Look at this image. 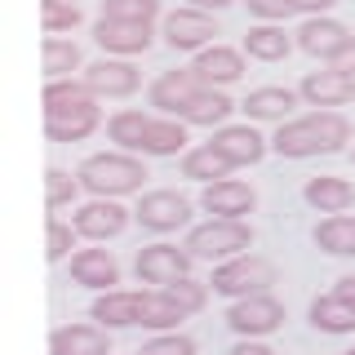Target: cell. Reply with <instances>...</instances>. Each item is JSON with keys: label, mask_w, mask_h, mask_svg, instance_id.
Returning a JSON list of instances; mask_svg holds the SVG:
<instances>
[{"label": "cell", "mask_w": 355, "mask_h": 355, "mask_svg": "<svg viewBox=\"0 0 355 355\" xmlns=\"http://www.w3.org/2000/svg\"><path fill=\"white\" fill-rule=\"evenodd\" d=\"M351 142V120L342 111H306L275 129L271 151L284 160H311V155H333Z\"/></svg>", "instance_id": "cell-1"}, {"label": "cell", "mask_w": 355, "mask_h": 355, "mask_svg": "<svg viewBox=\"0 0 355 355\" xmlns=\"http://www.w3.org/2000/svg\"><path fill=\"white\" fill-rule=\"evenodd\" d=\"M85 191L103 196V200H120V196H138L142 182H147V164L142 155L133 151H98V155H85L80 169H76Z\"/></svg>", "instance_id": "cell-2"}, {"label": "cell", "mask_w": 355, "mask_h": 355, "mask_svg": "<svg viewBox=\"0 0 355 355\" xmlns=\"http://www.w3.org/2000/svg\"><path fill=\"white\" fill-rule=\"evenodd\" d=\"M253 249V227L249 218H209L187 231V253L205 262H227Z\"/></svg>", "instance_id": "cell-3"}, {"label": "cell", "mask_w": 355, "mask_h": 355, "mask_svg": "<svg viewBox=\"0 0 355 355\" xmlns=\"http://www.w3.org/2000/svg\"><path fill=\"white\" fill-rule=\"evenodd\" d=\"M275 284V262L262 258V253H240V258H227L214 266L209 275V288L218 297H253V293H271Z\"/></svg>", "instance_id": "cell-4"}, {"label": "cell", "mask_w": 355, "mask_h": 355, "mask_svg": "<svg viewBox=\"0 0 355 355\" xmlns=\"http://www.w3.org/2000/svg\"><path fill=\"white\" fill-rule=\"evenodd\" d=\"M284 324V302L275 293H253V297H236L227 306V329L240 338H266Z\"/></svg>", "instance_id": "cell-5"}, {"label": "cell", "mask_w": 355, "mask_h": 355, "mask_svg": "<svg viewBox=\"0 0 355 355\" xmlns=\"http://www.w3.org/2000/svg\"><path fill=\"white\" fill-rule=\"evenodd\" d=\"M191 253H187V244H142L138 258H133V271H138L142 284L151 288H164L173 280H182V275H191Z\"/></svg>", "instance_id": "cell-6"}, {"label": "cell", "mask_w": 355, "mask_h": 355, "mask_svg": "<svg viewBox=\"0 0 355 355\" xmlns=\"http://www.w3.org/2000/svg\"><path fill=\"white\" fill-rule=\"evenodd\" d=\"M218 22L214 14H205V9H191V5H182V9H173V14H164V44L178 53H200V49H209V44H218Z\"/></svg>", "instance_id": "cell-7"}, {"label": "cell", "mask_w": 355, "mask_h": 355, "mask_svg": "<svg viewBox=\"0 0 355 355\" xmlns=\"http://www.w3.org/2000/svg\"><path fill=\"white\" fill-rule=\"evenodd\" d=\"M142 315H147V288H111L89 306V320L103 329H142Z\"/></svg>", "instance_id": "cell-8"}, {"label": "cell", "mask_w": 355, "mask_h": 355, "mask_svg": "<svg viewBox=\"0 0 355 355\" xmlns=\"http://www.w3.org/2000/svg\"><path fill=\"white\" fill-rule=\"evenodd\" d=\"M129 209L120 205V200H103V196H94L89 205L76 209V218H71V227L80 231V240H94V244H103V240H116L120 231L129 227Z\"/></svg>", "instance_id": "cell-9"}, {"label": "cell", "mask_w": 355, "mask_h": 355, "mask_svg": "<svg viewBox=\"0 0 355 355\" xmlns=\"http://www.w3.org/2000/svg\"><path fill=\"white\" fill-rule=\"evenodd\" d=\"M133 218L147 231H155V236H169V231L191 222V200L178 191H147L138 200V209H133Z\"/></svg>", "instance_id": "cell-10"}, {"label": "cell", "mask_w": 355, "mask_h": 355, "mask_svg": "<svg viewBox=\"0 0 355 355\" xmlns=\"http://www.w3.org/2000/svg\"><path fill=\"white\" fill-rule=\"evenodd\" d=\"M209 147H214L218 155H227L231 169H244V164H258L266 151H271V142L262 138L258 129L244 120V125H222L214 129V138H209Z\"/></svg>", "instance_id": "cell-11"}, {"label": "cell", "mask_w": 355, "mask_h": 355, "mask_svg": "<svg viewBox=\"0 0 355 355\" xmlns=\"http://www.w3.org/2000/svg\"><path fill=\"white\" fill-rule=\"evenodd\" d=\"M200 209L209 218H249L258 209V191L240 178H222V182H209L200 191Z\"/></svg>", "instance_id": "cell-12"}, {"label": "cell", "mask_w": 355, "mask_h": 355, "mask_svg": "<svg viewBox=\"0 0 355 355\" xmlns=\"http://www.w3.org/2000/svg\"><path fill=\"white\" fill-rule=\"evenodd\" d=\"M80 80L94 89L98 98H129V94H138L142 76H138V67L129 58H98V62L85 67Z\"/></svg>", "instance_id": "cell-13"}, {"label": "cell", "mask_w": 355, "mask_h": 355, "mask_svg": "<svg viewBox=\"0 0 355 355\" xmlns=\"http://www.w3.org/2000/svg\"><path fill=\"white\" fill-rule=\"evenodd\" d=\"M196 80L200 85H214V89H227L236 85L244 71H249V62H244V49H231V44H209V49L196 53L191 62Z\"/></svg>", "instance_id": "cell-14"}, {"label": "cell", "mask_w": 355, "mask_h": 355, "mask_svg": "<svg viewBox=\"0 0 355 355\" xmlns=\"http://www.w3.org/2000/svg\"><path fill=\"white\" fill-rule=\"evenodd\" d=\"M94 40L103 44L107 53H116V58H133V53H147L155 31L151 22H116V18H98L94 22Z\"/></svg>", "instance_id": "cell-15"}, {"label": "cell", "mask_w": 355, "mask_h": 355, "mask_svg": "<svg viewBox=\"0 0 355 355\" xmlns=\"http://www.w3.org/2000/svg\"><path fill=\"white\" fill-rule=\"evenodd\" d=\"M297 94H302V103L315 107V111H338V107L355 103V80L342 76V71H333V67H324V71H311L306 80L297 85Z\"/></svg>", "instance_id": "cell-16"}, {"label": "cell", "mask_w": 355, "mask_h": 355, "mask_svg": "<svg viewBox=\"0 0 355 355\" xmlns=\"http://www.w3.org/2000/svg\"><path fill=\"white\" fill-rule=\"evenodd\" d=\"M231 111H240V103H231V98L222 94V89H214V85H200L196 94L178 107L173 120H182V125H200V129H222L231 120Z\"/></svg>", "instance_id": "cell-17"}, {"label": "cell", "mask_w": 355, "mask_h": 355, "mask_svg": "<svg viewBox=\"0 0 355 355\" xmlns=\"http://www.w3.org/2000/svg\"><path fill=\"white\" fill-rule=\"evenodd\" d=\"M351 40V31L342 27L338 18H329V14H320V18H306L302 27H297V49L311 53V58H320V62H333L338 58V49Z\"/></svg>", "instance_id": "cell-18"}, {"label": "cell", "mask_w": 355, "mask_h": 355, "mask_svg": "<svg viewBox=\"0 0 355 355\" xmlns=\"http://www.w3.org/2000/svg\"><path fill=\"white\" fill-rule=\"evenodd\" d=\"M71 280L94 293H111L120 284V262L111 258V249H76L71 253Z\"/></svg>", "instance_id": "cell-19"}, {"label": "cell", "mask_w": 355, "mask_h": 355, "mask_svg": "<svg viewBox=\"0 0 355 355\" xmlns=\"http://www.w3.org/2000/svg\"><path fill=\"white\" fill-rule=\"evenodd\" d=\"M49 355H111V333L103 324H62L49 333Z\"/></svg>", "instance_id": "cell-20"}, {"label": "cell", "mask_w": 355, "mask_h": 355, "mask_svg": "<svg viewBox=\"0 0 355 355\" xmlns=\"http://www.w3.org/2000/svg\"><path fill=\"white\" fill-rule=\"evenodd\" d=\"M302 103V94L297 89H284V85H262V89H249L244 94V103H240V111L249 120H284L293 116V107Z\"/></svg>", "instance_id": "cell-21"}, {"label": "cell", "mask_w": 355, "mask_h": 355, "mask_svg": "<svg viewBox=\"0 0 355 355\" xmlns=\"http://www.w3.org/2000/svg\"><path fill=\"white\" fill-rule=\"evenodd\" d=\"M98 125H103V107H98V103L44 116V133H49V142H85Z\"/></svg>", "instance_id": "cell-22"}, {"label": "cell", "mask_w": 355, "mask_h": 355, "mask_svg": "<svg viewBox=\"0 0 355 355\" xmlns=\"http://www.w3.org/2000/svg\"><path fill=\"white\" fill-rule=\"evenodd\" d=\"M200 89V80H196V71L191 67H178V71H160L151 80V89H147V98H151V107L160 111V116H178V107L187 103V98H191Z\"/></svg>", "instance_id": "cell-23"}, {"label": "cell", "mask_w": 355, "mask_h": 355, "mask_svg": "<svg viewBox=\"0 0 355 355\" xmlns=\"http://www.w3.org/2000/svg\"><path fill=\"white\" fill-rule=\"evenodd\" d=\"M302 200L315 214H347V209L355 205V187L347 182V178H306V187H302Z\"/></svg>", "instance_id": "cell-24"}, {"label": "cell", "mask_w": 355, "mask_h": 355, "mask_svg": "<svg viewBox=\"0 0 355 355\" xmlns=\"http://www.w3.org/2000/svg\"><path fill=\"white\" fill-rule=\"evenodd\" d=\"M293 36L280 27V22H258V27H249V36H244V53L258 62H284L288 53H293Z\"/></svg>", "instance_id": "cell-25"}, {"label": "cell", "mask_w": 355, "mask_h": 355, "mask_svg": "<svg viewBox=\"0 0 355 355\" xmlns=\"http://www.w3.org/2000/svg\"><path fill=\"white\" fill-rule=\"evenodd\" d=\"M187 129L191 125H182V120H173V116H151V125H147V138H142V151L138 155H178V151H191L187 147Z\"/></svg>", "instance_id": "cell-26"}, {"label": "cell", "mask_w": 355, "mask_h": 355, "mask_svg": "<svg viewBox=\"0 0 355 355\" xmlns=\"http://www.w3.org/2000/svg\"><path fill=\"white\" fill-rule=\"evenodd\" d=\"M311 240H315V249L333 253V258H355V218L351 214H333L324 222H315Z\"/></svg>", "instance_id": "cell-27"}, {"label": "cell", "mask_w": 355, "mask_h": 355, "mask_svg": "<svg viewBox=\"0 0 355 355\" xmlns=\"http://www.w3.org/2000/svg\"><path fill=\"white\" fill-rule=\"evenodd\" d=\"M147 125H151L147 111L125 107V111H116V116L107 120V138L116 142V151H133V155H138L142 151V138H147Z\"/></svg>", "instance_id": "cell-28"}, {"label": "cell", "mask_w": 355, "mask_h": 355, "mask_svg": "<svg viewBox=\"0 0 355 355\" xmlns=\"http://www.w3.org/2000/svg\"><path fill=\"white\" fill-rule=\"evenodd\" d=\"M311 324L320 333H333V338H342V333H355V306L342 302L338 293H324L311 302Z\"/></svg>", "instance_id": "cell-29"}, {"label": "cell", "mask_w": 355, "mask_h": 355, "mask_svg": "<svg viewBox=\"0 0 355 355\" xmlns=\"http://www.w3.org/2000/svg\"><path fill=\"white\" fill-rule=\"evenodd\" d=\"M182 178H191V182H222V178H231V160L227 155H218L214 147H191L182 151Z\"/></svg>", "instance_id": "cell-30"}, {"label": "cell", "mask_w": 355, "mask_h": 355, "mask_svg": "<svg viewBox=\"0 0 355 355\" xmlns=\"http://www.w3.org/2000/svg\"><path fill=\"white\" fill-rule=\"evenodd\" d=\"M40 58H44V76H49V80H67V76L80 67V44L67 40V36H44Z\"/></svg>", "instance_id": "cell-31"}, {"label": "cell", "mask_w": 355, "mask_h": 355, "mask_svg": "<svg viewBox=\"0 0 355 355\" xmlns=\"http://www.w3.org/2000/svg\"><path fill=\"white\" fill-rule=\"evenodd\" d=\"M98 103V94L89 89L85 80H49L44 85V116H53V111H71V107H89Z\"/></svg>", "instance_id": "cell-32"}, {"label": "cell", "mask_w": 355, "mask_h": 355, "mask_svg": "<svg viewBox=\"0 0 355 355\" xmlns=\"http://www.w3.org/2000/svg\"><path fill=\"white\" fill-rule=\"evenodd\" d=\"M85 22L80 5L76 0H40V27L44 36H62V31H76Z\"/></svg>", "instance_id": "cell-33"}, {"label": "cell", "mask_w": 355, "mask_h": 355, "mask_svg": "<svg viewBox=\"0 0 355 355\" xmlns=\"http://www.w3.org/2000/svg\"><path fill=\"white\" fill-rule=\"evenodd\" d=\"M76 196H80V178H76V173H67V169H49V173H44V205H49V209L76 205Z\"/></svg>", "instance_id": "cell-34"}, {"label": "cell", "mask_w": 355, "mask_h": 355, "mask_svg": "<svg viewBox=\"0 0 355 355\" xmlns=\"http://www.w3.org/2000/svg\"><path fill=\"white\" fill-rule=\"evenodd\" d=\"M164 293H169L173 302L187 311V315H200V311L209 306V293H214V288H209V284H200V280H191V275H182V280L164 284Z\"/></svg>", "instance_id": "cell-35"}, {"label": "cell", "mask_w": 355, "mask_h": 355, "mask_svg": "<svg viewBox=\"0 0 355 355\" xmlns=\"http://www.w3.org/2000/svg\"><path fill=\"white\" fill-rule=\"evenodd\" d=\"M76 236H80V231H76L71 222L49 218V227H44V258H49V262H67L71 249H76Z\"/></svg>", "instance_id": "cell-36"}, {"label": "cell", "mask_w": 355, "mask_h": 355, "mask_svg": "<svg viewBox=\"0 0 355 355\" xmlns=\"http://www.w3.org/2000/svg\"><path fill=\"white\" fill-rule=\"evenodd\" d=\"M160 0H103V18L116 22H155Z\"/></svg>", "instance_id": "cell-37"}, {"label": "cell", "mask_w": 355, "mask_h": 355, "mask_svg": "<svg viewBox=\"0 0 355 355\" xmlns=\"http://www.w3.org/2000/svg\"><path fill=\"white\" fill-rule=\"evenodd\" d=\"M138 355H200L196 347V338H187V333H155V338L142 342V351Z\"/></svg>", "instance_id": "cell-38"}, {"label": "cell", "mask_w": 355, "mask_h": 355, "mask_svg": "<svg viewBox=\"0 0 355 355\" xmlns=\"http://www.w3.org/2000/svg\"><path fill=\"white\" fill-rule=\"evenodd\" d=\"M244 5H249V14L262 18V22H284L288 14H297L293 0H244Z\"/></svg>", "instance_id": "cell-39"}, {"label": "cell", "mask_w": 355, "mask_h": 355, "mask_svg": "<svg viewBox=\"0 0 355 355\" xmlns=\"http://www.w3.org/2000/svg\"><path fill=\"white\" fill-rule=\"evenodd\" d=\"M329 67H333V71H342V76H351V80H355V36H351L347 44H342V49H338V58H333Z\"/></svg>", "instance_id": "cell-40"}, {"label": "cell", "mask_w": 355, "mask_h": 355, "mask_svg": "<svg viewBox=\"0 0 355 355\" xmlns=\"http://www.w3.org/2000/svg\"><path fill=\"white\" fill-rule=\"evenodd\" d=\"M333 5H338V0H293V9H297V14H306V18H320V14H329Z\"/></svg>", "instance_id": "cell-41"}, {"label": "cell", "mask_w": 355, "mask_h": 355, "mask_svg": "<svg viewBox=\"0 0 355 355\" xmlns=\"http://www.w3.org/2000/svg\"><path fill=\"white\" fill-rule=\"evenodd\" d=\"M231 355H275L266 342H258V338H240L236 347H231Z\"/></svg>", "instance_id": "cell-42"}, {"label": "cell", "mask_w": 355, "mask_h": 355, "mask_svg": "<svg viewBox=\"0 0 355 355\" xmlns=\"http://www.w3.org/2000/svg\"><path fill=\"white\" fill-rule=\"evenodd\" d=\"M333 293H338L342 302H351V306H355V275H342V280L333 284Z\"/></svg>", "instance_id": "cell-43"}, {"label": "cell", "mask_w": 355, "mask_h": 355, "mask_svg": "<svg viewBox=\"0 0 355 355\" xmlns=\"http://www.w3.org/2000/svg\"><path fill=\"white\" fill-rule=\"evenodd\" d=\"M191 9H205V14H218V9H231L236 0H187Z\"/></svg>", "instance_id": "cell-44"}, {"label": "cell", "mask_w": 355, "mask_h": 355, "mask_svg": "<svg viewBox=\"0 0 355 355\" xmlns=\"http://www.w3.org/2000/svg\"><path fill=\"white\" fill-rule=\"evenodd\" d=\"M342 355H355V347H351V351H342Z\"/></svg>", "instance_id": "cell-45"}, {"label": "cell", "mask_w": 355, "mask_h": 355, "mask_svg": "<svg viewBox=\"0 0 355 355\" xmlns=\"http://www.w3.org/2000/svg\"><path fill=\"white\" fill-rule=\"evenodd\" d=\"M351 160H355V147H351Z\"/></svg>", "instance_id": "cell-46"}]
</instances>
